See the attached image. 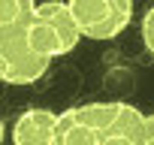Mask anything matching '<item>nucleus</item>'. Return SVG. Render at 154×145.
Returning a JSON list of instances; mask_svg holds the SVG:
<instances>
[{
    "label": "nucleus",
    "mask_w": 154,
    "mask_h": 145,
    "mask_svg": "<svg viewBox=\"0 0 154 145\" xmlns=\"http://www.w3.org/2000/svg\"><path fill=\"white\" fill-rule=\"evenodd\" d=\"M145 145H154V115H145Z\"/></svg>",
    "instance_id": "7"
},
{
    "label": "nucleus",
    "mask_w": 154,
    "mask_h": 145,
    "mask_svg": "<svg viewBox=\"0 0 154 145\" xmlns=\"http://www.w3.org/2000/svg\"><path fill=\"white\" fill-rule=\"evenodd\" d=\"M54 145H145V112L124 100L72 106L57 115Z\"/></svg>",
    "instance_id": "1"
},
{
    "label": "nucleus",
    "mask_w": 154,
    "mask_h": 145,
    "mask_svg": "<svg viewBox=\"0 0 154 145\" xmlns=\"http://www.w3.org/2000/svg\"><path fill=\"white\" fill-rule=\"evenodd\" d=\"M82 27L75 21L72 9L66 0H45V3H36V15H33V48L45 57H60L69 54L82 39Z\"/></svg>",
    "instance_id": "3"
},
{
    "label": "nucleus",
    "mask_w": 154,
    "mask_h": 145,
    "mask_svg": "<svg viewBox=\"0 0 154 145\" xmlns=\"http://www.w3.org/2000/svg\"><path fill=\"white\" fill-rule=\"evenodd\" d=\"M88 39H115L133 18V0H66Z\"/></svg>",
    "instance_id": "4"
},
{
    "label": "nucleus",
    "mask_w": 154,
    "mask_h": 145,
    "mask_svg": "<svg viewBox=\"0 0 154 145\" xmlns=\"http://www.w3.org/2000/svg\"><path fill=\"white\" fill-rule=\"evenodd\" d=\"M57 112L51 109H27L15 118L12 142L15 145H54Z\"/></svg>",
    "instance_id": "5"
},
{
    "label": "nucleus",
    "mask_w": 154,
    "mask_h": 145,
    "mask_svg": "<svg viewBox=\"0 0 154 145\" xmlns=\"http://www.w3.org/2000/svg\"><path fill=\"white\" fill-rule=\"evenodd\" d=\"M142 42H145V48L154 54V6L145 12V18H142Z\"/></svg>",
    "instance_id": "6"
},
{
    "label": "nucleus",
    "mask_w": 154,
    "mask_h": 145,
    "mask_svg": "<svg viewBox=\"0 0 154 145\" xmlns=\"http://www.w3.org/2000/svg\"><path fill=\"white\" fill-rule=\"evenodd\" d=\"M33 15L36 0H0V79L6 85H33L48 72L51 57L30 39Z\"/></svg>",
    "instance_id": "2"
}]
</instances>
